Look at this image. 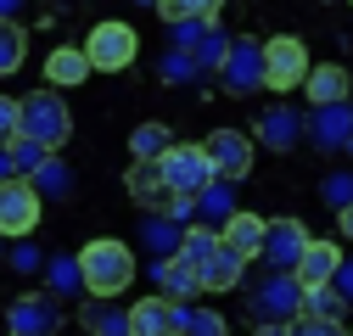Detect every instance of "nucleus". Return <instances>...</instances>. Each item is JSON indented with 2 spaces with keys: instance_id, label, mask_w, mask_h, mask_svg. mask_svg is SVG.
I'll list each match as a JSON object with an SVG mask.
<instances>
[{
  "instance_id": "nucleus-4",
  "label": "nucleus",
  "mask_w": 353,
  "mask_h": 336,
  "mask_svg": "<svg viewBox=\"0 0 353 336\" xmlns=\"http://www.w3.org/2000/svg\"><path fill=\"white\" fill-rule=\"evenodd\" d=\"M213 73H219V84H225L230 96H258L263 90V39H252V34L230 39L225 62H219Z\"/></svg>"
},
{
  "instance_id": "nucleus-3",
  "label": "nucleus",
  "mask_w": 353,
  "mask_h": 336,
  "mask_svg": "<svg viewBox=\"0 0 353 336\" xmlns=\"http://www.w3.org/2000/svg\"><path fill=\"white\" fill-rule=\"evenodd\" d=\"M79 51H84V62H90V73H123L141 56V34L129 23H118V17H107V23L90 28V39H84Z\"/></svg>"
},
{
  "instance_id": "nucleus-17",
  "label": "nucleus",
  "mask_w": 353,
  "mask_h": 336,
  "mask_svg": "<svg viewBox=\"0 0 353 336\" xmlns=\"http://www.w3.org/2000/svg\"><path fill=\"white\" fill-rule=\"evenodd\" d=\"M123 191L135 196V207H146V213H163L168 207V185H163V174H157V162H129V174H123Z\"/></svg>"
},
{
  "instance_id": "nucleus-38",
  "label": "nucleus",
  "mask_w": 353,
  "mask_h": 336,
  "mask_svg": "<svg viewBox=\"0 0 353 336\" xmlns=\"http://www.w3.org/2000/svg\"><path fill=\"white\" fill-rule=\"evenodd\" d=\"M331 286L342 291V303H353V264H347V258L336 264V275H331Z\"/></svg>"
},
{
  "instance_id": "nucleus-36",
  "label": "nucleus",
  "mask_w": 353,
  "mask_h": 336,
  "mask_svg": "<svg viewBox=\"0 0 353 336\" xmlns=\"http://www.w3.org/2000/svg\"><path fill=\"white\" fill-rule=\"evenodd\" d=\"M325 202H331V207H347V202H353V174H331V180H325Z\"/></svg>"
},
{
  "instance_id": "nucleus-18",
  "label": "nucleus",
  "mask_w": 353,
  "mask_h": 336,
  "mask_svg": "<svg viewBox=\"0 0 353 336\" xmlns=\"http://www.w3.org/2000/svg\"><path fill=\"white\" fill-rule=\"evenodd\" d=\"M303 90H308V107H331V101H347V67L336 62H320L303 73Z\"/></svg>"
},
{
  "instance_id": "nucleus-6",
  "label": "nucleus",
  "mask_w": 353,
  "mask_h": 336,
  "mask_svg": "<svg viewBox=\"0 0 353 336\" xmlns=\"http://www.w3.org/2000/svg\"><path fill=\"white\" fill-rule=\"evenodd\" d=\"M157 174L168 191H180V196H196L208 180H213V168H208V151L191 146V140H168V151L157 157Z\"/></svg>"
},
{
  "instance_id": "nucleus-14",
  "label": "nucleus",
  "mask_w": 353,
  "mask_h": 336,
  "mask_svg": "<svg viewBox=\"0 0 353 336\" xmlns=\"http://www.w3.org/2000/svg\"><path fill=\"white\" fill-rule=\"evenodd\" d=\"M241 275H247V258L236 246H225L219 241L208 258L196 264V280H202V291H230V286H241Z\"/></svg>"
},
{
  "instance_id": "nucleus-16",
  "label": "nucleus",
  "mask_w": 353,
  "mask_h": 336,
  "mask_svg": "<svg viewBox=\"0 0 353 336\" xmlns=\"http://www.w3.org/2000/svg\"><path fill=\"white\" fill-rule=\"evenodd\" d=\"M297 140H303V118L292 107H270L252 129V146H270V151H292Z\"/></svg>"
},
{
  "instance_id": "nucleus-34",
  "label": "nucleus",
  "mask_w": 353,
  "mask_h": 336,
  "mask_svg": "<svg viewBox=\"0 0 353 336\" xmlns=\"http://www.w3.org/2000/svg\"><path fill=\"white\" fill-rule=\"evenodd\" d=\"M286 336H347L342 319H320V314H297L286 319Z\"/></svg>"
},
{
  "instance_id": "nucleus-29",
  "label": "nucleus",
  "mask_w": 353,
  "mask_h": 336,
  "mask_svg": "<svg viewBox=\"0 0 353 336\" xmlns=\"http://www.w3.org/2000/svg\"><path fill=\"white\" fill-rule=\"evenodd\" d=\"M225 45H230V39H225V28H219V17L202 28V39H196V45H191V56H196V67L202 73H213L219 62H225Z\"/></svg>"
},
{
  "instance_id": "nucleus-40",
  "label": "nucleus",
  "mask_w": 353,
  "mask_h": 336,
  "mask_svg": "<svg viewBox=\"0 0 353 336\" xmlns=\"http://www.w3.org/2000/svg\"><path fill=\"white\" fill-rule=\"evenodd\" d=\"M336 224H342V235L353 241V202H347V207H336Z\"/></svg>"
},
{
  "instance_id": "nucleus-21",
  "label": "nucleus",
  "mask_w": 353,
  "mask_h": 336,
  "mask_svg": "<svg viewBox=\"0 0 353 336\" xmlns=\"http://www.w3.org/2000/svg\"><path fill=\"white\" fill-rule=\"evenodd\" d=\"M84 330L90 336H129V308H118V297H90L84 303Z\"/></svg>"
},
{
  "instance_id": "nucleus-41",
  "label": "nucleus",
  "mask_w": 353,
  "mask_h": 336,
  "mask_svg": "<svg viewBox=\"0 0 353 336\" xmlns=\"http://www.w3.org/2000/svg\"><path fill=\"white\" fill-rule=\"evenodd\" d=\"M252 336H286V325H275V319H258V330Z\"/></svg>"
},
{
  "instance_id": "nucleus-33",
  "label": "nucleus",
  "mask_w": 353,
  "mask_h": 336,
  "mask_svg": "<svg viewBox=\"0 0 353 336\" xmlns=\"http://www.w3.org/2000/svg\"><path fill=\"white\" fill-rule=\"evenodd\" d=\"M6 151H12V168H17V174H34V168L51 157L46 146H39V140H28V135H12V140H6Z\"/></svg>"
},
{
  "instance_id": "nucleus-44",
  "label": "nucleus",
  "mask_w": 353,
  "mask_h": 336,
  "mask_svg": "<svg viewBox=\"0 0 353 336\" xmlns=\"http://www.w3.org/2000/svg\"><path fill=\"white\" fill-rule=\"evenodd\" d=\"M347 6H353V0H347Z\"/></svg>"
},
{
  "instance_id": "nucleus-25",
  "label": "nucleus",
  "mask_w": 353,
  "mask_h": 336,
  "mask_svg": "<svg viewBox=\"0 0 353 336\" xmlns=\"http://www.w3.org/2000/svg\"><path fill=\"white\" fill-rule=\"evenodd\" d=\"M46 291L51 297H79L84 291V280H79V258H46Z\"/></svg>"
},
{
  "instance_id": "nucleus-30",
  "label": "nucleus",
  "mask_w": 353,
  "mask_h": 336,
  "mask_svg": "<svg viewBox=\"0 0 353 336\" xmlns=\"http://www.w3.org/2000/svg\"><path fill=\"white\" fill-rule=\"evenodd\" d=\"M163 23H180V17H219L225 0H152Z\"/></svg>"
},
{
  "instance_id": "nucleus-35",
  "label": "nucleus",
  "mask_w": 353,
  "mask_h": 336,
  "mask_svg": "<svg viewBox=\"0 0 353 336\" xmlns=\"http://www.w3.org/2000/svg\"><path fill=\"white\" fill-rule=\"evenodd\" d=\"M196 73H202V67H196V56H191V51H180V45L163 56V78H168V84H191Z\"/></svg>"
},
{
  "instance_id": "nucleus-31",
  "label": "nucleus",
  "mask_w": 353,
  "mask_h": 336,
  "mask_svg": "<svg viewBox=\"0 0 353 336\" xmlns=\"http://www.w3.org/2000/svg\"><path fill=\"white\" fill-rule=\"evenodd\" d=\"M146 246L157 252V258H168V252L180 246V224H174L168 213H152V219H146Z\"/></svg>"
},
{
  "instance_id": "nucleus-24",
  "label": "nucleus",
  "mask_w": 353,
  "mask_h": 336,
  "mask_svg": "<svg viewBox=\"0 0 353 336\" xmlns=\"http://www.w3.org/2000/svg\"><path fill=\"white\" fill-rule=\"evenodd\" d=\"M168 129H163V123H141V129L135 135H129V157H135V162H157L163 151H168Z\"/></svg>"
},
{
  "instance_id": "nucleus-19",
  "label": "nucleus",
  "mask_w": 353,
  "mask_h": 336,
  "mask_svg": "<svg viewBox=\"0 0 353 336\" xmlns=\"http://www.w3.org/2000/svg\"><path fill=\"white\" fill-rule=\"evenodd\" d=\"M219 241L236 246L241 258H258V246H263V219H258V213H241V207H236V213L219 224Z\"/></svg>"
},
{
  "instance_id": "nucleus-32",
  "label": "nucleus",
  "mask_w": 353,
  "mask_h": 336,
  "mask_svg": "<svg viewBox=\"0 0 353 336\" xmlns=\"http://www.w3.org/2000/svg\"><path fill=\"white\" fill-rule=\"evenodd\" d=\"M180 336H230V325H225V314H213V308H185Z\"/></svg>"
},
{
  "instance_id": "nucleus-5",
  "label": "nucleus",
  "mask_w": 353,
  "mask_h": 336,
  "mask_svg": "<svg viewBox=\"0 0 353 336\" xmlns=\"http://www.w3.org/2000/svg\"><path fill=\"white\" fill-rule=\"evenodd\" d=\"M39 213H46V196L34 191V180H17V174L0 180V235H12V241L34 235Z\"/></svg>"
},
{
  "instance_id": "nucleus-39",
  "label": "nucleus",
  "mask_w": 353,
  "mask_h": 336,
  "mask_svg": "<svg viewBox=\"0 0 353 336\" xmlns=\"http://www.w3.org/2000/svg\"><path fill=\"white\" fill-rule=\"evenodd\" d=\"M12 264H17V269H39V252H34V246H17Z\"/></svg>"
},
{
  "instance_id": "nucleus-10",
  "label": "nucleus",
  "mask_w": 353,
  "mask_h": 336,
  "mask_svg": "<svg viewBox=\"0 0 353 336\" xmlns=\"http://www.w3.org/2000/svg\"><path fill=\"white\" fill-rule=\"evenodd\" d=\"M6 330L12 336H57L62 330V308L51 291H23V297L6 308Z\"/></svg>"
},
{
  "instance_id": "nucleus-43",
  "label": "nucleus",
  "mask_w": 353,
  "mask_h": 336,
  "mask_svg": "<svg viewBox=\"0 0 353 336\" xmlns=\"http://www.w3.org/2000/svg\"><path fill=\"white\" fill-rule=\"evenodd\" d=\"M17 6H23V0H0V17H12Z\"/></svg>"
},
{
  "instance_id": "nucleus-22",
  "label": "nucleus",
  "mask_w": 353,
  "mask_h": 336,
  "mask_svg": "<svg viewBox=\"0 0 353 336\" xmlns=\"http://www.w3.org/2000/svg\"><path fill=\"white\" fill-rule=\"evenodd\" d=\"M157 286H163V297H196L202 291V280H196V269L180 258V252H168V258H157Z\"/></svg>"
},
{
  "instance_id": "nucleus-45",
  "label": "nucleus",
  "mask_w": 353,
  "mask_h": 336,
  "mask_svg": "<svg viewBox=\"0 0 353 336\" xmlns=\"http://www.w3.org/2000/svg\"><path fill=\"white\" fill-rule=\"evenodd\" d=\"M347 336H353V330H347Z\"/></svg>"
},
{
  "instance_id": "nucleus-27",
  "label": "nucleus",
  "mask_w": 353,
  "mask_h": 336,
  "mask_svg": "<svg viewBox=\"0 0 353 336\" xmlns=\"http://www.w3.org/2000/svg\"><path fill=\"white\" fill-rule=\"evenodd\" d=\"M23 51H28V39H23L17 17H0V78L23 67Z\"/></svg>"
},
{
  "instance_id": "nucleus-12",
  "label": "nucleus",
  "mask_w": 353,
  "mask_h": 336,
  "mask_svg": "<svg viewBox=\"0 0 353 336\" xmlns=\"http://www.w3.org/2000/svg\"><path fill=\"white\" fill-rule=\"evenodd\" d=\"M303 246H308L303 219H270V224H263V246H258V258H270V269H292Z\"/></svg>"
},
{
  "instance_id": "nucleus-13",
  "label": "nucleus",
  "mask_w": 353,
  "mask_h": 336,
  "mask_svg": "<svg viewBox=\"0 0 353 336\" xmlns=\"http://www.w3.org/2000/svg\"><path fill=\"white\" fill-rule=\"evenodd\" d=\"M180 319L185 308L174 297H141L129 308V336H180Z\"/></svg>"
},
{
  "instance_id": "nucleus-11",
  "label": "nucleus",
  "mask_w": 353,
  "mask_h": 336,
  "mask_svg": "<svg viewBox=\"0 0 353 336\" xmlns=\"http://www.w3.org/2000/svg\"><path fill=\"white\" fill-rule=\"evenodd\" d=\"M303 135L314 140V151H353V107L347 101L314 107L303 118Z\"/></svg>"
},
{
  "instance_id": "nucleus-26",
  "label": "nucleus",
  "mask_w": 353,
  "mask_h": 336,
  "mask_svg": "<svg viewBox=\"0 0 353 336\" xmlns=\"http://www.w3.org/2000/svg\"><path fill=\"white\" fill-rule=\"evenodd\" d=\"M342 308H347V303H342V291H336L331 280H325V286H303V308H297V314H320V319H342Z\"/></svg>"
},
{
  "instance_id": "nucleus-20",
  "label": "nucleus",
  "mask_w": 353,
  "mask_h": 336,
  "mask_svg": "<svg viewBox=\"0 0 353 336\" xmlns=\"http://www.w3.org/2000/svg\"><path fill=\"white\" fill-rule=\"evenodd\" d=\"M84 78H90V62H84L79 45H57L46 56V84L51 90H68V84H84Z\"/></svg>"
},
{
  "instance_id": "nucleus-23",
  "label": "nucleus",
  "mask_w": 353,
  "mask_h": 336,
  "mask_svg": "<svg viewBox=\"0 0 353 336\" xmlns=\"http://www.w3.org/2000/svg\"><path fill=\"white\" fill-rule=\"evenodd\" d=\"M230 213H236V196H230V180H208V185L196 191V219L219 230V224H225Z\"/></svg>"
},
{
  "instance_id": "nucleus-2",
  "label": "nucleus",
  "mask_w": 353,
  "mask_h": 336,
  "mask_svg": "<svg viewBox=\"0 0 353 336\" xmlns=\"http://www.w3.org/2000/svg\"><path fill=\"white\" fill-rule=\"evenodd\" d=\"M17 135L39 140L46 151H62V146H68V135H73V112H68L62 90L39 84L34 96H23V101H17Z\"/></svg>"
},
{
  "instance_id": "nucleus-1",
  "label": "nucleus",
  "mask_w": 353,
  "mask_h": 336,
  "mask_svg": "<svg viewBox=\"0 0 353 336\" xmlns=\"http://www.w3.org/2000/svg\"><path fill=\"white\" fill-rule=\"evenodd\" d=\"M135 269H141L135 246L118 241V235H96V241L79 246V280L90 297H123L135 286Z\"/></svg>"
},
{
  "instance_id": "nucleus-7",
  "label": "nucleus",
  "mask_w": 353,
  "mask_h": 336,
  "mask_svg": "<svg viewBox=\"0 0 353 336\" xmlns=\"http://www.w3.org/2000/svg\"><path fill=\"white\" fill-rule=\"evenodd\" d=\"M252 319H275V325H286V319H297V308H303V286H297V275L292 269H270L258 286H252Z\"/></svg>"
},
{
  "instance_id": "nucleus-28",
  "label": "nucleus",
  "mask_w": 353,
  "mask_h": 336,
  "mask_svg": "<svg viewBox=\"0 0 353 336\" xmlns=\"http://www.w3.org/2000/svg\"><path fill=\"white\" fill-rule=\"evenodd\" d=\"M213 246H219V230H213V224H191V230H180V246H174V252H180V258L196 269Z\"/></svg>"
},
{
  "instance_id": "nucleus-15",
  "label": "nucleus",
  "mask_w": 353,
  "mask_h": 336,
  "mask_svg": "<svg viewBox=\"0 0 353 336\" xmlns=\"http://www.w3.org/2000/svg\"><path fill=\"white\" fill-rule=\"evenodd\" d=\"M336 264H342V246H336V241H314V235H308V246L297 252L292 275H297V286H325V280L336 275Z\"/></svg>"
},
{
  "instance_id": "nucleus-42",
  "label": "nucleus",
  "mask_w": 353,
  "mask_h": 336,
  "mask_svg": "<svg viewBox=\"0 0 353 336\" xmlns=\"http://www.w3.org/2000/svg\"><path fill=\"white\" fill-rule=\"evenodd\" d=\"M12 174H17V168H12V151L0 146V180H12Z\"/></svg>"
},
{
  "instance_id": "nucleus-37",
  "label": "nucleus",
  "mask_w": 353,
  "mask_h": 336,
  "mask_svg": "<svg viewBox=\"0 0 353 336\" xmlns=\"http://www.w3.org/2000/svg\"><path fill=\"white\" fill-rule=\"evenodd\" d=\"M12 135H17V101H12V96H0V146H6Z\"/></svg>"
},
{
  "instance_id": "nucleus-8",
  "label": "nucleus",
  "mask_w": 353,
  "mask_h": 336,
  "mask_svg": "<svg viewBox=\"0 0 353 336\" xmlns=\"http://www.w3.org/2000/svg\"><path fill=\"white\" fill-rule=\"evenodd\" d=\"M308 67H314V62H308V51H303L297 34L263 39V90H297Z\"/></svg>"
},
{
  "instance_id": "nucleus-9",
  "label": "nucleus",
  "mask_w": 353,
  "mask_h": 336,
  "mask_svg": "<svg viewBox=\"0 0 353 336\" xmlns=\"http://www.w3.org/2000/svg\"><path fill=\"white\" fill-rule=\"evenodd\" d=\"M202 151H208V168H213V180H247L252 174V135H241V129H213L208 140H202Z\"/></svg>"
}]
</instances>
